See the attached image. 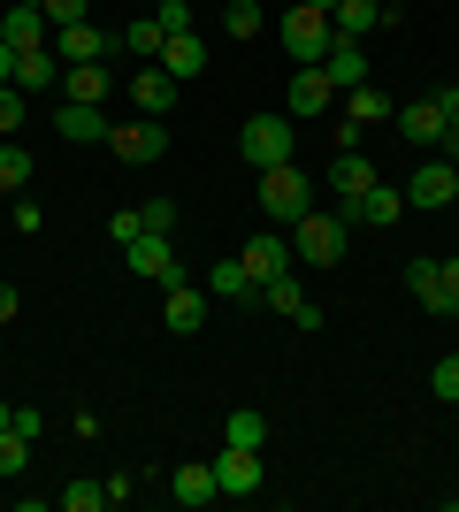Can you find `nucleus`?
I'll return each instance as SVG.
<instances>
[{
    "instance_id": "f257e3e1",
    "label": "nucleus",
    "mask_w": 459,
    "mask_h": 512,
    "mask_svg": "<svg viewBox=\"0 0 459 512\" xmlns=\"http://www.w3.org/2000/svg\"><path fill=\"white\" fill-rule=\"evenodd\" d=\"M345 245H352V214L345 207H306L299 222H291V253L306 260V268H337L345 260Z\"/></svg>"
},
{
    "instance_id": "f03ea898",
    "label": "nucleus",
    "mask_w": 459,
    "mask_h": 512,
    "mask_svg": "<svg viewBox=\"0 0 459 512\" xmlns=\"http://www.w3.org/2000/svg\"><path fill=\"white\" fill-rule=\"evenodd\" d=\"M306 207H314V176H306L299 161H284V169H261V214L276 222V230H291Z\"/></svg>"
},
{
    "instance_id": "7ed1b4c3",
    "label": "nucleus",
    "mask_w": 459,
    "mask_h": 512,
    "mask_svg": "<svg viewBox=\"0 0 459 512\" xmlns=\"http://www.w3.org/2000/svg\"><path fill=\"white\" fill-rule=\"evenodd\" d=\"M291 138H299V123H291V115H253V123H245V138H238V153L253 161V169H284V161H291Z\"/></svg>"
},
{
    "instance_id": "20e7f679",
    "label": "nucleus",
    "mask_w": 459,
    "mask_h": 512,
    "mask_svg": "<svg viewBox=\"0 0 459 512\" xmlns=\"http://www.w3.org/2000/svg\"><path fill=\"white\" fill-rule=\"evenodd\" d=\"M329 39H337L329 8H306V0H291V16H284V54H291V62H322Z\"/></svg>"
},
{
    "instance_id": "39448f33",
    "label": "nucleus",
    "mask_w": 459,
    "mask_h": 512,
    "mask_svg": "<svg viewBox=\"0 0 459 512\" xmlns=\"http://www.w3.org/2000/svg\"><path fill=\"white\" fill-rule=\"evenodd\" d=\"M108 153H115V161H131V169H153V161L169 153V115H146V123H115V130H108Z\"/></svg>"
},
{
    "instance_id": "423d86ee",
    "label": "nucleus",
    "mask_w": 459,
    "mask_h": 512,
    "mask_svg": "<svg viewBox=\"0 0 459 512\" xmlns=\"http://www.w3.org/2000/svg\"><path fill=\"white\" fill-rule=\"evenodd\" d=\"M123 260H131V276H146V283H161V291H176V283H184V260H176V245L169 237H131V245H123Z\"/></svg>"
},
{
    "instance_id": "0eeeda50",
    "label": "nucleus",
    "mask_w": 459,
    "mask_h": 512,
    "mask_svg": "<svg viewBox=\"0 0 459 512\" xmlns=\"http://www.w3.org/2000/svg\"><path fill=\"white\" fill-rule=\"evenodd\" d=\"M54 54L62 62H108V54H123V31H108V23H62L54 31Z\"/></svg>"
},
{
    "instance_id": "6e6552de",
    "label": "nucleus",
    "mask_w": 459,
    "mask_h": 512,
    "mask_svg": "<svg viewBox=\"0 0 459 512\" xmlns=\"http://www.w3.org/2000/svg\"><path fill=\"white\" fill-rule=\"evenodd\" d=\"M368 123H391V92H383V85H352L345 92V123H337V153L360 146V130H368Z\"/></svg>"
},
{
    "instance_id": "1a4fd4ad",
    "label": "nucleus",
    "mask_w": 459,
    "mask_h": 512,
    "mask_svg": "<svg viewBox=\"0 0 459 512\" xmlns=\"http://www.w3.org/2000/svg\"><path fill=\"white\" fill-rule=\"evenodd\" d=\"M215 467V490L222 497H253L268 482V467H261V451H245V444H222V459H207Z\"/></svg>"
},
{
    "instance_id": "9d476101",
    "label": "nucleus",
    "mask_w": 459,
    "mask_h": 512,
    "mask_svg": "<svg viewBox=\"0 0 459 512\" xmlns=\"http://www.w3.org/2000/svg\"><path fill=\"white\" fill-rule=\"evenodd\" d=\"M207 299H230V306H261L268 291H261V276H253V268H245L238 253H222L215 268H207Z\"/></svg>"
},
{
    "instance_id": "9b49d317",
    "label": "nucleus",
    "mask_w": 459,
    "mask_h": 512,
    "mask_svg": "<svg viewBox=\"0 0 459 512\" xmlns=\"http://www.w3.org/2000/svg\"><path fill=\"white\" fill-rule=\"evenodd\" d=\"M54 130L69 146H100L115 123H108V107H92V100H54Z\"/></svg>"
},
{
    "instance_id": "f8f14e48",
    "label": "nucleus",
    "mask_w": 459,
    "mask_h": 512,
    "mask_svg": "<svg viewBox=\"0 0 459 512\" xmlns=\"http://www.w3.org/2000/svg\"><path fill=\"white\" fill-rule=\"evenodd\" d=\"M238 260L261 276V291H268L276 276H291V237L284 230H261V237H245V245H238Z\"/></svg>"
},
{
    "instance_id": "ddd939ff",
    "label": "nucleus",
    "mask_w": 459,
    "mask_h": 512,
    "mask_svg": "<svg viewBox=\"0 0 459 512\" xmlns=\"http://www.w3.org/2000/svg\"><path fill=\"white\" fill-rule=\"evenodd\" d=\"M329 100H337V85L322 77V62H299V69H291V115H299V123L329 115Z\"/></svg>"
},
{
    "instance_id": "4468645a",
    "label": "nucleus",
    "mask_w": 459,
    "mask_h": 512,
    "mask_svg": "<svg viewBox=\"0 0 459 512\" xmlns=\"http://www.w3.org/2000/svg\"><path fill=\"white\" fill-rule=\"evenodd\" d=\"M329 23H337V39H368V31L398 23V8H391V0H337V8H329Z\"/></svg>"
},
{
    "instance_id": "2eb2a0df",
    "label": "nucleus",
    "mask_w": 459,
    "mask_h": 512,
    "mask_svg": "<svg viewBox=\"0 0 459 512\" xmlns=\"http://www.w3.org/2000/svg\"><path fill=\"white\" fill-rule=\"evenodd\" d=\"M322 184L337 192V207H352V199H360V192L375 184V161H368L360 146H352V153H337V161H329V176H322Z\"/></svg>"
},
{
    "instance_id": "dca6fc26",
    "label": "nucleus",
    "mask_w": 459,
    "mask_h": 512,
    "mask_svg": "<svg viewBox=\"0 0 459 512\" xmlns=\"http://www.w3.org/2000/svg\"><path fill=\"white\" fill-rule=\"evenodd\" d=\"M8 85L31 92V100H39V92H54V85H62V54H54V46H31V54H16V77H8Z\"/></svg>"
},
{
    "instance_id": "f3484780",
    "label": "nucleus",
    "mask_w": 459,
    "mask_h": 512,
    "mask_svg": "<svg viewBox=\"0 0 459 512\" xmlns=\"http://www.w3.org/2000/svg\"><path fill=\"white\" fill-rule=\"evenodd\" d=\"M153 69H169L176 85H184V77H199V69H207V39H199V31H176V39H161Z\"/></svg>"
},
{
    "instance_id": "a211bd4d",
    "label": "nucleus",
    "mask_w": 459,
    "mask_h": 512,
    "mask_svg": "<svg viewBox=\"0 0 459 512\" xmlns=\"http://www.w3.org/2000/svg\"><path fill=\"white\" fill-rule=\"evenodd\" d=\"M207 291H199V283H176L169 291V306H161V314H169V337H199V329H207Z\"/></svg>"
},
{
    "instance_id": "6ab92c4d",
    "label": "nucleus",
    "mask_w": 459,
    "mask_h": 512,
    "mask_svg": "<svg viewBox=\"0 0 459 512\" xmlns=\"http://www.w3.org/2000/svg\"><path fill=\"white\" fill-rule=\"evenodd\" d=\"M452 184H459V169H452V161L437 153V161H421V169H414L406 199H414V207H452Z\"/></svg>"
},
{
    "instance_id": "aec40b11",
    "label": "nucleus",
    "mask_w": 459,
    "mask_h": 512,
    "mask_svg": "<svg viewBox=\"0 0 459 512\" xmlns=\"http://www.w3.org/2000/svg\"><path fill=\"white\" fill-rule=\"evenodd\" d=\"M0 39L16 46V54H31V46H54V23L39 8H0Z\"/></svg>"
},
{
    "instance_id": "412c9836",
    "label": "nucleus",
    "mask_w": 459,
    "mask_h": 512,
    "mask_svg": "<svg viewBox=\"0 0 459 512\" xmlns=\"http://www.w3.org/2000/svg\"><path fill=\"white\" fill-rule=\"evenodd\" d=\"M322 77H329L337 92L368 85V54H360V39H329V54H322Z\"/></svg>"
},
{
    "instance_id": "4be33fe9",
    "label": "nucleus",
    "mask_w": 459,
    "mask_h": 512,
    "mask_svg": "<svg viewBox=\"0 0 459 512\" xmlns=\"http://www.w3.org/2000/svg\"><path fill=\"white\" fill-rule=\"evenodd\" d=\"M345 214H352V222H368V230H391L398 214H406V192H391V184H368V192L352 199Z\"/></svg>"
},
{
    "instance_id": "5701e85b",
    "label": "nucleus",
    "mask_w": 459,
    "mask_h": 512,
    "mask_svg": "<svg viewBox=\"0 0 459 512\" xmlns=\"http://www.w3.org/2000/svg\"><path fill=\"white\" fill-rule=\"evenodd\" d=\"M391 123L406 130V146H437V138H444V107L414 100V107H391Z\"/></svg>"
},
{
    "instance_id": "b1692460",
    "label": "nucleus",
    "mask_w": 459,
    "mask_h": 512,
    "mask_svg": "<svg viewBox=\"0 0 459 512\" xmlns=\"http://www.w3.org/2000/svg\"><path fill=\"white\" fill-rule=\"evenodd\" d=\"M169 497H176V505H184V512H199V505H215V467H199V459H192V467H176L169 474Z\"/></svg>"
},
{
    "instance_id": "393cba45",
    "label": "nucleus",
    "mask_w": 459,
    "mask_h": 512,
    "mask_svg": "<svg viewBox=\"0 0 459 512\" xmlns=\"http://www.w3.org/2000/svg\"><path fill=\"white\" fill-rule=\"evenodd\" d=\"M62 100L108 107V69H100V62H62Z\"/></svg>"
},
{
    "instance_id": "a878e982",
    "label": "nucleus",
    "mask_w": 459,
    "mask_h": 512,
    "mask_svg": "<svg viewBox=\"0 0 459 512\" xmlns=\"http://www.w3.org/2000/svg\"><path fill=\"white\" fill-rule=\"evenodd\" d=\"M131 100H138V115H169V107H176V77H169V69H138Z\"/></svg>"
},
{
    "instance_id": "bb28decb",
    "label": "nucleus",
    "mask_w": 459,
    "mask_h": 512,
    "mask_svg": "<svg viewBox=\"0 0 459 512\" xmlns=\"http://www.w3.org/2000/svg\"><path fill=\"white\" fill-rule=\"evenodd\" d=\"M406 291H414V306L444 314V276H437V253H414V260H406Z\"/></svg>"
},
{
    "instance_id": "cd10ccee",
    "label": "nucleus",
    "mask_w": 459,
    "mask_h": 512,
    "mask_svg": "<svg viewBox=\"0 0 459 512\" xmlns=\"http://www.w3.org/2000/svg\"><path fill=\"white\" fill-rule=\"evenodd\" d=\"M222 444L261 451V444H268V413H261V406H238V413H230V428H222Z\"/></svg>"
},
{
    "instance_id": "c85d7f7f",
    "label": "nucleus",
    "mask_w": 459,
    "mask_h": 512,
    "mask_svg": "<svg viewBox=\"0 0 459 512\" xmlns=\"http://www.w3.org/2000/svg\"><path fill=\"white\" fill-rule=\"evenodd\" d=\"M261 0H222V31H230V39H261Z\"/></svg>"
},
{
    "instance_id": "c756f323",
    "label": "nucleus",
    "mask_w": 459,
    "mask_h": 512,
    "mask_svg": "<svg viewBox=\"0 0 459 512\" xmlns=\"http://www.w3.org/2000/svg\"><path fill=\"white\" fill-rule=\"evenodd\" d=\"M23 184H31V153H23V146H0V199H16Z\"/></svg>"
},
{
    "instance_id": "7c9ffc66",
    "label": "nucleus",
    "mask_w": 459,
    "mask_h": 512,
    "mask_svg": "<svg viewBox=\"0 0 459 512\" xmlns=\"http://www.w3.org/2000/svg\"><path fill=\"white\" fill-rule=\"evenodd\" d=\"M123 54H138V62H153V54H161V23H153V16L123 23Z\"/></svg>"
},
{
    "instance_id": "2f4dec72",
    "label": "nucleus",
    "mask_w": 459,
    "mask_h": 512,
    "mask_svg": "<svg viewBox=\"0 0 459 512\" xmlns=\"http://www.w3.org/2000/svg\"><path fill=\"white\" fill-rule=\"evenodd\" d=\"M23 467H31V436H16V428H0V482H16Z\"/></svg>"
},
{
    "instance_id": "473e14b6",
    "label": "nucleus",
    "mask_w": 459,
    "mask_h": 512,
    "mask_svg": "<svg viewBox=\"0 0 459 512\" xmlns=\"http://www.w3.org/2000/svg\"><path fill=\"white\" fill-rule=\"evenodd\" d=\"M23 115H31V92L0 85V138H16V130H23Z\"/></svg>"
},
{
    "instance_id": "72a5a7b5",
    "label": "nucleus",
    "mask_w": 459,
    "mask_h": 512,
    "mask_svg": "<svg viewBox=\"0 0 459 512\" xmlns=\"http://www.w3.org/2000/svg\"><path fill=\"white\" fill-rule=\"evenodd\" d=\"M153 23H161V39L192 31V0H153Z\"/></svg>"
},
{
    "instance_id": "f704fd0d",
    "label": "nucleus",
    "mask_w": 459,
    "mask_h": 512,
    "mask_svg": "<svg viewBox=\"0 0 459 512\" xmlns=\"http://www.w3.org/2000/svg\"><path fill=\"white\" fill-rule=\"evenodd\" d=\"M62 505H69V512H100V505H108V482H69Z\"/></svg>"
},
{
    "instance_id": "c9c22d12",
    "label": "nucleus",
    "mask_w": 459,
    "mask_h": 512,
    "mask_svg": "<svg viewBox=\"0 0 459 512\" xmlns=\"http://www.w3.org/2000/svg\"><path fill=\"white\" fill-rule=\"evenodd\" d=\"M429 390H437L444 406H459V352H452V360H437V367H429Z\"/></svg>"
},
{
    "instance_id": "e433bc0d",
    "label": "nucleus",
    "mask_w": 459,
    "mask_h": 512,
    "mask_svg": "<svg viewBox=\"0 0 459 512\" xmlns=\"http://www.w3.org/2000/svg\"><path fill=\"white\" fill-rule=\"evenodd\" d=\"M8 222H16L23 237H39V230H46V214H39V199H23V192L8 199Z\"/></svg>"
},
{
    "instance_id": "4c0bfd02",
    "label": "nucleus",
    "mask_w": 459,
    "mask_h": 512,
    "mask_svg": "<svg viewBox=\"0 0 459 512\" xmlns=\"http://www.w3.org/2000/svg\"><path fill=\"white\" fill-rule=\"evenodd\" d=\"M39 16L54 23V31H62V23H85V16H92V0H46Z\"/></svg>"
},
{
    "instance_id": "58836bf2",
    "label": "nucleus",
    "mask_w": 459,
    "mask_h": 512,
    "mask_svg": "<svg viewBox=\"0 0 459 512\" xmlns=\"http://www.w3.org/2000/svg\"><path fill=\"white\" fill-rule=\"evenodd\" d=\"M108 237H115V245H131V237H146V214H138V207L108 214Z\"/></svg>"
},
{
    "instance_id": "ea45409f",
    "label": "nucleus",
    "mask_w": 459,
    "mask_h": 512,
    "mask_svg": "<svg viewBox=\"0 0 459 512\" xmlns=\"http://www.w3.org/2000/svg\"><path fill=\"white\" fill-rule=\"evenodd\" d=\"M437 276H444V314H459V253H437Z\"/></svg>"
},
{
    "instance_id": "a19ab883",
    "label": "nucleus",
    "mask_w": 459,
    "mask_h": 512,
    "mask_svg": "<svg viewBox=\"0 0 459 512\" xmlns=\"http://www.w3.org/2000/svg\"><path fill=\"white\" fill-rule=\"evenodd\" d=\"M138 214H146V230H153V237H169V230H176V207H169V199H146Z\"/></svg>"
},
{
    "instance_id": "79ce46f5",
    "label": "nucleus",
    "mask_w": 459,
    "mask_h": 512,
    "mask_svg": "<svg viewBox=\"0 0 459 512\" xmlns=\"http://www.w3.org/2000/svg\"><path fill=\"white\" fill-rule=\"evenodd\" d=\"M23 314V299H16V283H0V329H8V321Z\"/></svg>"
},
{
    "instance_id": "37998d69",
    "label": "nucleus",
    "mask_w": 459,
    "mask_h": 512,
    "mask_svg": "<svg viewBox=\"0 0 459 512\" xmlns=\"http://www.w3.org/2000/svg\"><path fill=\"white\" fill-rule=\"evenodd\" d=\"M437 146H444V161L459 169V123H444V138H437Z\"/></svg>"
},
{
    "instance_id": "c03bdc74",
    "label": "nucleus",
    "mask_w": 459,
    "mask_h": 512,
    "mask_svg": "<svg viewBox=\"0 0 459 512\" xmlns=\"http://www.w3.org/2000/svg\"><path fill=\"white\" fill-rule=\"evenodd\" d=\"M437 107H444V123H459V85H444V92H437Z\"/></svg>"
},
{
    "instance_id": "a18cd8bd",
    "label": "nucleus",
    "mask_w": 459,
    "mask_h": 512,
    "mask_svg": "<svg viewBox=\"0 0 459 512\" xmlns=\"http://www.w3.org/2000/svg\"><path fill=\"white\" fill-rule=\"evenodd\" d=\"M8 77H16V46L0 39V85H8Z\"/></svg>"
},
{
    "instance_id": "49530a36",
    "label": "nucleus",
    "mask_w": 459,
    "mask_h": 512,
    "mask_svg": "<svg viewBox=\"0 0 459 512\" xmlns=\"http://www.w3.org/2000/svg\"><path fill=\"white\" fill-rule=\"evenodd\" d=\"M8 421H16V406H8V398H0V428H8Z\"/></svg>"
},
{
    "instance_id": "de8ad7c7",
    "label": "nucleus",
    "mask_w": 459,
    "mask_h": 512,
    "mask_svg": "<svg viewBox=\"0 0 459 512\" xmlns=\"http://www.w3.org/2000/svg\"><path fill=\"white\" fill-rule=\"evenodd\" d=\"M8 8H46V0H8Z\"/></svg>"
},
{
    "instance_id": "09e8293b",
    "label": "nucleus",
    "mask_w": 459,
    "mask_h": 512,
    "mask_svg": "<svg viewBox=\"0 0 459 512\" xmlns=\"http://www.w3.org/2000/svg\"><path fill=\"white\" fill-rule=\"evenodd\" d=\"M306 8H337V0H306Z\"/></svg>"
},
{
    "instance_id": "8fccbe9b",
    "label": "nucleus",
    "mask_w": 459,
    "mask_h": 512,
    "mask_svg": "<svg viewBox=\"0 0 459 512\" xmlns=\"http://www.w3.org/2000/svg\"><path fill=\"white\" fill-rule=\"evenodd\" d=\"M452 207H459V184H452Z\"/></svg>"
}]
</instances>
